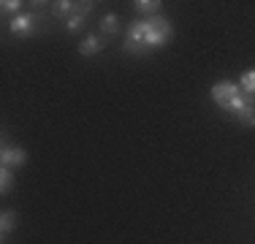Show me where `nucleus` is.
<instances>
[{
    "instance_id": "9b49d317",
    "label": "nucleus",
    "mask_w": 255,
    "mask_h": 244,
    "mask_svg": "<svg viewBox=\"0 0 255 244\" xmlns=\"http://www.w3.org/2000/svg\"><path fill=\"white\" fill-rule=\"evenodd\" d=\"M239 87H242V93H247V95H255V68H250V71H245V73H242V79H239Z\"/></svg>"
},
{
    "instance_id": "7ed1b4c3",
    "label": "nucleus",
    "mask_w": 255,
    "mask_h": 244,
    "mask_svg": "<svg viewBox=\"0 0 255 244\" xmlns=\"http://www.w3.org/2000/svg\"><path fill=\"white\" fill-rule=\"evenodd\" d=\"M0 163H3V168H22L27 163V152L22 149V146H3V152H0Z\"/></svg>"
},
{
    "instance_id": "1a4fd4ad",
    "label": "nucleus",
    "mask_w": 255,
    "mask_h": 244,
    "mask_svg": "<svg viewBox=\"0 0 255 244\" xmlns=\"http://www.w3.org/2000/svg\"><path fill=\"white\" fill-rule=\"evenodd\" d=\"M236 120H239L245 127H255V101H253V103H247V106L242 109L239 114H236Z\"/></svg>"
},
{
    "instance_id": "4468645a",
    "label": "nucleus",
    "mask_w": 255,
    "mask_h": 244,
    "mask_svg": "<svg viewBox=\"0 0 255 244\" xmlns=\"http://www.w3.org/2000/svg\"><path fill=\"white\" fill-rule=\"evenodd\" d=\"M0 8H3V14H19V8H22V0H3L0 3Z\"/></svg>"
},
{
    "instance_id": "20e7f679",
    "label": "nucleus",
    "mask_w": 255,
    "mask_h": 244,
    "mask_svg": "<svg viewBox=\"0 0 255 244\" xmlns=\"http://www.w3.org/2000/svg\"><path fill=\"white\" fill-rule=\"evenodd\" d=\"M95 3H71V0H57L52 3V14L54 16H68V14H90Z\"/></svg>"
},
{
    "instance_id": "f03ea898",
    "label": "nucleus",
    "mask_w": 255,
    "mask_h": 244,
    "mask_svg": "<svg viewBox=\"0 0 255 244\" xmlns=\"http://www.w3.org/2000/svg\"><path fill=\"white\" fill-rule=\"evenodd\" d=\"M242 95V87H239V82H217L215 87H212V101L215 103H220L223 109L228 106L231 101H234V98H239Z\"/></svg>"
},
{
    "instance_id": "0eeeda50",
    "label": "nucleus",
    "mask_w": 255,
    "mask_h": 244,
    "mask_svg": "<svg viewBox=\"0 0 255 244\" xmlns=\"http://www.w3.org/2000/svg\"><path fill=\"white\" fill-rule=\"evenodd\" d=\"M16 225H19V212H16V209H5L3 217H0V231H3V234H11Z\"/></svg>"
},
{
    "instance_id": "39448f33",
    "label": "nucleus",
    "mask_w": 255,
    "mask_h": 244,
    "mask_svg": "<svg viewBox=\"0 0 255 244\" xmlns=\"http://www.w3.org/2000/svg\"><path fill=\"white\" fill-rule=\"evenodd\" d=\"M8 30L14 35H30L35 30V14H16L8 22Z\"/></svg>"
},
{
    "instance_id": "423d86ee",
    "label": "nucleus",
    "mask_w": 255,
    "mask_h": 244,
    "mask_svg": "<svg viewBox=\"0 0 255 244\" xmlns=\"http://www.w3.org/2000/svg\"><path fill=\"white\" fill-rule=\"evenodd\" d=\"M101 49H106V38L98 35V33H93V35H87V38L79 44V54H82V57H95Z\"/></svg>"
},
{
    "instance_id": "ddd939ff",
    "label": "nucleus",
    "mask_w": 255,
    "mask_h": 244,
    "mask_svg": "<svg viewBox=\"0 0 255 244\" xmlns=\"http://www.w3.org/2000/svg\"><path fill=\"white\" fill-rule=\"evenodd\" d=\"M84 19H87V14H74L68 22H65V30H68L71 35H74V33H79V30L84 27Z\"/></svg>"
},
{
    "instance_id": "f8f14e48",
    "label": "nucleus",
    "mask_w": 255,
    "mask_h": 244,
    "mask_svg": "<svg viewBox=\"0 0 255 244\" xmlns=\"http://www.w3.org/2000/svg\"><path fill=\"white\" fill-rule=\"evenodd\" d=\"M11 187H14V171H11V168H3V171H0V193L8 195Z\"/></svg>"
},
{
    "instance_id": "f257e3e1",
    "label": "nucleus",
    "mask_w": 255,
    "mask_h": 244,
    "mask_svg": "<svg viewBox=\"0 0 255 244\" xmlns=\"http://www.w3.org/2000/svg\"><path fill=\"white\" fill-rule=\"evenodd\" d=\"M171 38H174V27L166 16H147V19L130 24L128 38H125V49L138 54V52H147V49L166 46Z\"/></svg>"
},
{
    "instance_id": "6e6552de",
    "label": "nucleus",
    "mask_w": 255,
    "mask_h": 244,
    "mask_svg": "<svg viewBox=\"0 0 255 244\" xmlns=\"http://www.w3.org/2000/svg\"><path fill=\"white\" fill-rule=\"evenodd\" d=\"M136 11L138 14H147V16H157V11H160V0H136Z\"/></svg>"
},
{
    "instance_id": "9d476101",
    "label": "nucleus",
    "mask_w": 255,
    "mask_h": 244,
    "mask_svg": "<svg viewBox=\"0 0 255 244\" xmlns=\"http://www.w3.org/2000/svg\"><path fill=\"white\" fill-rule=\"evenodd\" d=\"M101 30H103V35H114L120 30V16L117 14H106L101 19Z\"/></svg>"
}]
</instances>
